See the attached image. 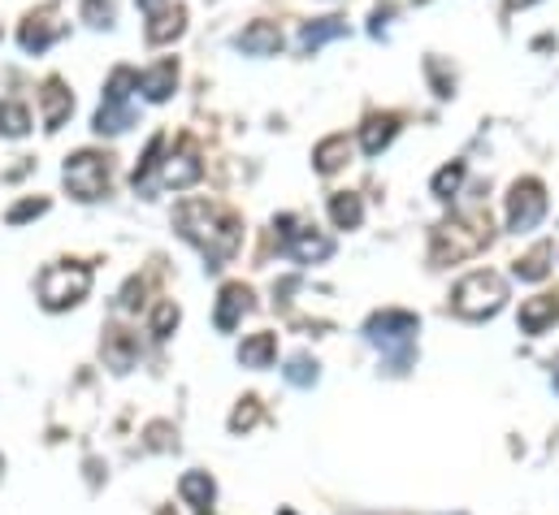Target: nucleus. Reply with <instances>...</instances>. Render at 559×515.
Instances as JSON below:
<instances>
[{"mask_svg":"<svg viewBox=\"0 0 559 515\" xmlns=\"http://www.w3.org/2000/svg\"><path fill=\"white\" fill-rule=\"evenodd\" d=\"M178 490H182V498H187L195 511H208V503H213V494H217V485H213V477H208V472H187Z\"/></svg>","mask_w":559,"mask_h":515,"instance_id":"nucleus-24","label":"nucleus"},{"mask_svg":"<svg viewBox=\"0 0 559 515\" xmlns=\"http://www.w3.org/2000/svg\"><path fill=\"white\" fill-rule=\"evenodd\" d=\"M130 87H139V74L135 70H113L109 87H104V104L96 113L100 135H122L126 126H135V113H130Z\"/></svg>","mask_w":559,"mask_h":515,"instance_id":"nucleus-6","label":"nucleus"},{"mask_svg":"<svg viewBox=\"0 0 559 515\" xmlns=\"http://www.w3.org/2000/svg\"><path fill=\"white\" fill-rule=\"evenodd\" d=\"M161 152H165V135H152L148 152H143V161L135 165V174H130V187H135L139 195H148V191H152V174L161 169Z\"/></svg>","mask_w":559,"mask_h":515,"instance_id":"nucleus-21","label":"nucleus"},{"mask_svg":"<svg viewBox=\"0 0 559 515\" xmlns=\"http://www.w3.org/2000/svg\"><path fill=\"white\" fill-rule=\"evenodd\" d=\"M343 35H347V22L343 18H321V22H308L304 31H299V48L317 52L321 44H330V39H343Z\"/></svg>","mask_w":559,"mask_h":515,"instance_id":"nucleus-19","label":"nucleus"},{"mask_svg":"<svg viewBox=\"0 0 559 515\" xmlns=\"http://www.w3.org/2000/svg\"><path fill=\"white\" fill-rule=\"evenodd\" d=\"M178 230H182V239L195 243L208 256V269H221V260H230L243 243L239 221L230 213H221V208L208 200H182L178 204Z\"/></svg>","mask_w":559,"mask_h":515,"instance_id":"nucleus-1","label":"nucleus"},{"mask_svg":"<svg viewBox=\"0 0 559 515\" xmlns=\"http://www.w3.org/2000/svg\"><path fill=\"white\" fill-rule=\"evenodd\" d=\"M174 87H178V65L174 61H161V65H152L148 74H139V91L148 96L152 104H161L174 96Z\"/></svg>","mask_w":559,"mask_h":515,"instance_id":"nucleus-14","label":"nucleus"},{"mask_svg":"<svg viewBox=\"0 0 559 515\" xmlns=\"http://www.w3.org/2000/svg\"><path fill=\"white\" fill-rule=\"evenodd\" d=\"M503 299H507V286L499 273H468L451 290V312L464 316V321H486V316L503 308Z\"/></svg>","mask_w":559,"mask_h":515,"instance_id":"nucleus-3","label":"nucleus"},{"mask_svg":"<svg viewBox=\"0 0 559 515\" xmlns=\"http://www.w3.org/2000/svg\"><path fill=\"white\" fill-rule=\"evenodd\" d=\"M286 381H291V386H312V381H317V360L295 355V360L286 364Z\"/></svg>","mask_w":559,"mask_h":515,"instance_id":"nucleus-29","label":"nucleus"},{"mask_svg":"<svg viewBox=\"0 0 559 515\" xmlns=\"http://www.w3.org/2000/svg\"><path fill=\"white\" fill-rule=\"evenodd\" d=\"M18 39H22V48H26V52H44V48L52 44V39H57V31H48V26H39V22L31 18V22L22 26V35H18Z\"/></svg>","mask_w":559,"mask_h":515,"instance_id":"nucleus-28","label":"nucleus"},{"mask_svg":"<svg viewBox=\"0 0 559 515\" xmlns=\"http://www.w3.org/2000/svg\"><path fill=\"white\" fill-rule=\"evenodd\" d=\"M312 161H317V174H338L347 161H351V143H347V135H330L325 143H317V152H312Z\"/></svg>","mask_w":559,"mask_h":515,"instance_id":"nucleus-17","label":"nucleus"},{"mask_svg":"<svg viewBox=\"0 0 559 515\" xmlns=\"http://www.w3.org/2000/svg\"><path fill=\"white\" fill-rule=\"evenodd\" d=\"M200 178H204V165H200V156H195L191 143H182L169 161H161V182L165 187H174V191L191 187V182H200Z\"/></svg>","mask_w":559,"mask_h":515,"instance_id":"nucleus-9","label":"nucleus"},{"mask_svg":"<svg viewBox=\"0 0 559 515\" xmlns=\"http://www.w3.org/2000/svg\"><path fill=\"white\" fill-rule=\"evenodd\" d=\"M44 213H48V200H22V204L9 208V226H22V221L44 217Z\"/></svg>","mask_w":559,"mask_h":515,"instance_id":"nucleus-32","label":"nucleus"},{"mask_svg":"<svg viewBox=\"0 0 559 515\" xmlns=\"http://www.w3.org/2000/svg\"><path fill=\"white\" fill-rule=\"evenodd\" d=\"M87 26H113V0H83Z\"/></svg>","mask_w":559,"mask_h":515,"instance_id":"nucleus-31","label":"nucleus"},{"mask_svg":"<svg viewBox=\"0 0 559 515\" xmlns=\"http://www.w3.org/2000/svg\"><path fill=\"white\" fill-rule=\"evenodd\" d=\"M559 321V299L555 295H538V299H525L520 303V329L525 334H542L546 325Z\"/></svg>","mask_w":559,"mask_h":515,"instance_id":"nucleus-13","label":"nucleus"},{"mask_svg":"<svg viewBox=\"0 0 559 515\" xmlns=\"http://www.w3.org/2000/svg\"><path fill=\"white\" fill-rule=\"evenodd\" d=\"M490 243V217L473 213V217H451L434 230V247H429V260L434 264H455L464 256H477L481 247Z\"/></svg>","mask_w":559,"mask_h":515,"instance_id":"nucleus-2","label":"nucleus"},{"mask_svg":"<svg viewBox=\"0 0 559 515\" xmlns=\"http://www.w3.org/2000/svg\"><path fill=\"white\" fill-rule=\"evenodd\" d=\"M26 130H31V109L18 100H5L0 104V135H9V139H22Z\"/></svg>","mask_w":559,"mask_h":515,"instance_id":"nucleus-25","label":"nucleus"},{"mask_svg":"<svg viewBox=\"0 0 559 515\" xmlns=\"http://www.w3.org/2000/svg\"><path fill=\"white\" fill-rule=\"evenodd\" d=\"M416 329H421V321H416L412 312H377L369 316V325H364V334H369L373 347L390 351V360H395V368H408L412 364V342H416Z\"/></svg>","mask_w":559,"mask_h":515,"instance_id":"nucleus-4","label":"nucleus"},{"mask_svg":"<svg viewBox=\"0 0 559 515\" xmlns=\"http://www.w3.org/2000/svg\"><path fill=\"white\" fill-rule=\"evenodd\" d=\"M330 217H334V226H338V230H356V226H360V217H364L360 195H351V191L330 195Z\"/></svg>","mask_w":559,"mask_h":515,"instance_id":"nucleus-23","label":"nucleus"},{"mask_svg":"<svg viewBox=\"0 0 559 515\" xmlns=\"http://www.w3.org/2000/svg\"><path fill=\"white\" fill-rule=\"evenodd\" d=\"M0 472H5V464H0Z\"/></svg>","mask_w":559,"mask_h":515,"instance_id":"nucleus-38","label":"nucleus"},{"mask_svg":"<svg viewBox=\"0 0 559 515\" xmlns=\"http://www.w3.org/2000/svg\"><path fill=\"white\" fill-rule=\"evenodd\" d=\"M247 312H252V290H247L243 282H230V286H221V295H217V316H213L221 334H230V329L239 325Z\"/></svg>","mask_w":559,"mask_h":515,"instance_id":"nucleus-10","label":"nucleus"},{"mask_svg":"<svg viewBox=\"0 0 559 515\" xmlns=\"http://www.w3.org/2000/svg\"><path fill=\"white\" fill-rule=\"evenodd\" d=\"M104 355H109V364L117 368V373H126V368L135 364V338L122 334V329H113L109 342H104Z\"/></svg>","mask_w":559,"mask_h":515,"instance_id":"nucleus-26","label":"nucleus"},{"mask_svg":"<svg viewBox=\"0 0 559 515\" xmlns=\"http://www.w3.org/2000/svg\"><path fill=\"white\" fill-rule=\"evenodd\" d=\"M273 355H278V338L273 334H252V338H243V347H239V364L243 368H269Z\"/></svg>","mask_w":559,"mask_h":515,"instance_id":"nucleus-20","label":"nucleus"},{"mask_svg":"<svg viewBox=\"0 0 559 515\" xmlns=\"http://www.w3.org/2000/svg\"><path fill=\"white\" fill-rule=\"evenodd\" d=\"M91 286V269L87 264H52L39 277V303H44L48 312H65L74 308V303H83Z\"/></svg>","mask_w":559,"mask_h":515,"instance_id":"nucleus-5","label":"nucleus"},{"mask_svg":"<svg viewBox=\"0 0 559 515\" xmlns=\"http://www.w3.org/2000/svg\"><path fill=\"white\" fill-rule=\"evenodd\" d=\"M70 109H74V96L65 91V83H61V78H48V83H44V126L61 130V122L70 117Z\"/></svg>","mask_w":559,"mask_h":515,"instance_id":"nucleus-16","label":"nucleus"},{"mask_svg":"<svg viewBox=\"0 0 559 515\" xmlns=\"http://www.w3.org/2000/svg\"><path fill=\"white\" fill-rule=\"evenodd\" d=\"M178 325V308L174 303H161L156 308V316H152V338H169V329Z\"/></svg>","mask_w":559,"mask_h":515,"instance_id":"nucleus-33","label":"nucleus"},{"mask_svg":"<svg viewBox=\"0 0 559 515\" xmlns=\"http://www.w3.org/2000/svg\"><path fill=\"white\" fill-rule=\"evenodd\" d=\"M282 247H286V252H291L299 264H317V260H325V256L334 252V243L325 239L321 230H299V226H295L291 234H286Z\"/></svg>","mask_w":559,"mask_h":515,"instance_id":"nucleus-11","label":"nucleus"},{"mask_svg":"<svg viewBox=\"0 0 559 515\" xmlns=\"http://www.w3.org/2000/svg\"><path fill=\"white\" fill-rule=\"evenodd\" d=\"M555 390H559V360H555Z\"/></svg>","mask_w":559,"mask_h":515,"instance_id":"nucleus-36","label":"nucleus"},{"mask_svg":"<svg viewBox=\"0 0 559 515\" xmlns=\"http://www.w3.org/2000/svg\"><path fill=\"white\" fill-rule=\"evenodd\" d=\"M551 256H555L551 243H538L529 256H520V260L512 264V273L520 277V282H542V277L551 273Z\"/></svg>","mask_w":559,"mask_h":515,"instance_id":"nucleus-22","label":"nucleus"},{"mask_svg":"<svg viewBox=\"0 0 559 515\" xmlns=\"http://www.w3.org/2000/svg\"><path fill=\"white\" fill-rule=\"evenodd\" d=\"M200 515H204V511H200Z\"/></svg>","mask_w":559,"mask_h":515,"instance_id":"nucleus-39","label":"nucleus"},{"mask_svg":"<svg viewBox=\"0 0 559 515\" xmlns=\"http://www.w3.org/2000/svg\"><path fill=\"white\" fill-rule=\"evenodd\" d=\"M182 26H187V13H182L178 5H169V9H156L152 18H148V44L152 48H161V44H169V39H178L182 35Z\"/></svg>","mask_w":559,"mask_h":515,"instance_id":"nucleus-15","label":"nucleus"},{"mask_svg":"<svg viewBox=\"0 0 559 515\" xmlns=\"http://www.w3.org/2000/svg\"><path fill=\"white\" fill-rule=\"evenodd\" d=\"M395 130H399V117H395V113L369 117V122H364V130H360V148L369 152V156H377V152H382L390 139H395Z\"/></svg>","mask_w":559,"mask_h":515,"instance_id":"nucleus-18","label":"nucleus"},{"mask_svg":"<svg viewBox=\"0 0 559 515\" xmlns=\"http://www.w3.org/2000/svg\"><path fill=\"white\" fill-rule=\"evenodd\" d=\"M139 5H143V9H152V5H156V0H139Z\"/></svg>","mask_w":559,"mask_h":515,"instance_id":"nucleus-35","label":"nucleus"},{"mask_svg":"<svg viewBox=\"0 0 559 515\" xmlns=\"http://www.w3.org/2000/svg\"><path fill=\"white\" fill-rule=\"evenodd\" d=\"M460 182H464V161L442 165L438 174H434V195H438V200H451V195L460 191Z\"/></svg>","mask_w":559,"mask_h":515,"instance_id":"nucleus-27","label":"nucleus"},{"mask_svg":"<svg viewBox=\"0 0 559 515\" xmlns=\"http://www.w3.org/2000/svg\"><path fill=\"white\" fill-rule=\"evenodd\" d=\"M65 187L78 200H100L109 191V161L100 152H78L65 161Z\"/></svg>","mask_w":559,"mask_h":515,"instance_id":"nucleus-7","label":"nucleus"},{"mask_svg":"<svg viewBox=\"0 0 559 515\" xmlns=\"http://www.w3.org/2000/svg\"><path fill=\"white\" fill-rule=\"evenodd\" d=\"M260 420V403L256 399H243L239 407H234V416H230V433H247Z\"/></svg>","mask_w":559,"mask_h":515,"instance_id":"nucleus-30","label":"nucleus"},{"mask_svg":"<svg viewBox=\"0 0 559 515\" xmlns=\"http://www.w3.org/2000/svg\"><path fill=\"white\" fill-rule=\"evenodd\" d=\"M512 9H529V5H538V0H507Z\"/></svg>","mask_w":559,"mask_h":515,"instance_id":"nucleus-34","label":"nucleus"},{"mask_svg":"<svg viewBox=\"0 0 559 515\" xmlns=\"http://www.w3.org/2000/svg\"><path fill=\"white\" fill-rule=\"evenodd\" d=\"M546 217V191H542V182L538 178H520L512 195H507V226H512L516 234H525L533 230L538 221Z\"/></svg>","mask_w":559,"mask_h":515,"instance_id":"nucleus-8","label":"nucleus"},{"mask_svg":"<svg viewBox=\"0 0 559 515\" xmlns=\"http://www.w3.org/2000/svg\"><path fill=\"white\" fill-rule=\"evenodd\" d=\"M234 44H239L247 57H278L282 52V31L273 22H252L239 39H234Z\"/></svg>","mask_w":559,"mask_h":515,"instance_id":"nucleus-12","label":"nucleus"},{"mask_svg":"<svg viewBox=\"0 0 559 515\" xmlns=\"http://www.w3.org/2000/svg\"><path fill=\"white\" fill-rule=\"evenodd\" d=\"M278 515H295V511H278Z\"/></svg>","mask_w":559,"mask_h":515,"instance_id":"nucleus-37","label":"nucleus"}]
</instances>
